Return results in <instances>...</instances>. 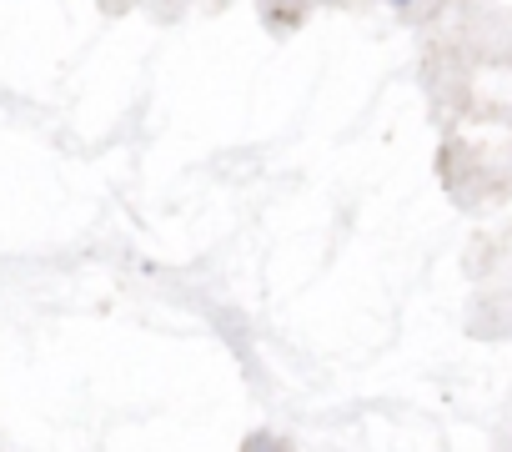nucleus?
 <instances>
[{"instance_id": "nucleus-1", "label": "nucleus", "mask_w": 512, "mask_h": 452, "mask_svg": "<svg viewBox=\"0 0 512 452\" xmlns=\"http://www.w3.org/2000/svg\"><path fill=\"white\" fill-rule=\"evenodd\" d=\"M392 6H407V0H392Z\"/></svg>"}]
</instances>
